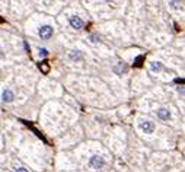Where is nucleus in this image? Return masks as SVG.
<instances>
[{
  "mask_svg": "<svg viewBox=\"0 0 185 172\" xmlns=\"http://www.w3.org/2000/svg\"><path fill=\"white\" fill-rule=\"evenodd\" d=\"M157 118H160V120H163V121H166V120L171 118V112H169L166 108H159V110H157Z\"/></svg>",
  "mask_w": 185,
  "mask_h": 172,
  "instance_id": "nucleus-5",
  "label": "nucleus"
},
{
  "mask_svg": "<svg viewBox=\"0 0 185 172\" xmlns=\"http://www.w3.org/2000/svg\"><path fill=\"white\" fill-rule=\"evenodd\" d=\"M15 172H28V171H26L25 168H19V169H16V171H15Z\"/></svg>",
  "mask_w": 185,
  "mask_h": 172,
  "instance_id": "nucleus-14",
  "label": "nucleus"
},
{
  "mask_svg": "<svg viewBox=\"0 0 185 172\" xmlns=\"http://www.w3.org/2000/svg\"><path fill=\"white\" fill-rule=\"evenodd\" d=\"M114 70H115V73H118V74H120V73H124V72H127V66H125V64H124V63H118V66L115 67V69H114Z\"/></svg>",
  "mask_w": 185,
  "mask_h": 172,
  "instance_id": "nucleus-9",
  "label": "nucleus"
},
{
  "mask_svg": "<svg viewBox=\"0 0 185 172\" xmlns=\"http://www.w3.org/2000/svg\"><path fill=\"white\" fill-rule=\"evenodd\" d=\"M13 92H12L10 89H5L3 92H2V99L5 101V102H12L13 101Z\"/></svg>",
  "mask_w": 185,
  "mask_h": 172,
  "instance_id": "nucleus-6",
  "label": "nucleus"
},
{
  "mask_svg": "<svg viewBox=\"0 0 185 172\" xmlns=\"http://www.w3.org/2000/svg\"><path fill=\"white\" fill-rule=\"evenodd\" d=\"M69 22H70V26L73 29H82L83 28V21L80 19V18H77V16H72L70 19H69Z\"/></svg>",
  "mask_w": 185,
  "mask_h": 172,
  "instance_id": "nucleus-3",
  "label": "nucleus"
},
{
  "mask_svg": "<svg viewBox=\"0 0 185 172\" xmlns=\"http://www.w3.org/2000/svg\"><path fill=\"white\" fill-rule=\"evenodd\" d=\"M104 165H105V161H104V158H102V156L95 155V156H92V158L89 159V166L93 168V169H101Z\"/></svg>",
  "mask_w": 185,
  "mask_h": 172,
  "instance_id": "nucleus-1",
  "label": "nucleus"
},
{
  "mask_svg": "<svg viewBox=\"0 0 185 172\" xmlns=\"http://www.w3.org/2000/svg\"><path fill=\"white\" fill-rule=\"evenodd\" d=\"M140 128L146 134H152L153 133V130H155V126H153V122H150V121H141L140 122Z\"/></svg>",
  "mask_w": 185,
  "mask_h": 172,
  "instance_id": "nucleus-4",
  "label": "nucleus"
},
{
  "mask_svg": "<svg viewBox=\"0 0 185 172\" xmlns=\"http://www.w3.org/2000/svg\"><path fill=\"white\" fill-rule=\"evenodd\" d=\"M69 57H70V60H82L83 57H82V54H80V51H70V54H69Z\"/></svg>",
  "mask_w": 185,
  "mask_h": 172,
  "instance_id": "nucleus-7",
  "label": "nucleus"
},
{
  "mask_svg": "<svg viewBox=\"0 0 185 172\" xmlns=\"http://www.w3.org/2000/svg\"><path fill=\"white\" fill-rule=\"evenodd\" d=\"M39 69H42V72L44 73H48V61L45 60V61H42V63H39Z\"/></svg>",
  "mask_w": 185,
  "mask_h": 172,
  "instance_id": "nucleus-10",
  "label": "nucleus"
},
{
  "mask_svg": "<svg viewBox=\"0 0 185 172\" xmlns=\"http://www.w3.org/2000/svg\"><path fill=\"white\" fill-rule=\"evenodd\" d=\"M39 56H41V57H47V56H48V50H47V48H39Z\"/></svg>",
  "mask_w": 185,
  "mask_h": 172,
  "instance_id": "nucleus-11",
  "label": "nucleus"
},
{
  "mask_svg": "<svg viewBox=\"0 0 185 172\" xmlns=\"http://www.w3.org/2000/svg\"><path fill=\"white\" fill-rule=\"evenodd\" d=\"M39 34V38L41 39H48L51 38V35H53V28H51L50 25H42L38 31Z\"/></svg>",
  "mask_w": 185,
  "mask_h": 172,
  "instance_id": "nucleus-2",
  "label": "nucleus"
},
{
  "mask_svg": "<svg viewBox=\"0 0 185 172\" xmlns=\"http://www.w3.org/2000/svg\"><path fill=\"white\" fill-rule=\"evenodd\" d=\"M141 61H143V56H140L137 60H136V66H141V64H140Z\"/></svg>",
  "mask_w": 185,
  "mask_h": 172,
  "instance_id": "nucleus-12",
  "label": "nucleus"
},
{
  "mask_svg": "<svg viewBox=\"0 0 185 172\" xmlns=\"http://www.w3.org/2000/svg\"><path fill=\"white\" fill-rule=\"evenodd\" d=\"M169 5L172 6V7H178V5H179V3H176V2H169Z\"/></svg>",
  "mask_w": 185,
  "mask_h": 172,
  "instance_id": "nucleus-13",
  "label": "nucleus"
},
{
  "mask_svg": "<svg viewBox=\"0 0 185 172\" xmlns=\"http://www.w3.org/2000/svg\"><path fill=\"white\" fill-rule=\"evenodd\" d=\"M150 69H152V72H160V70L163 69V66H162V63H159V61H155V63H152Z\"/></svg>",
  "mask_w": 185,
  "mask_h": 172,
  "instance_id": "nucleus-8",
  "label": "nucleus"
}]
</instances>
